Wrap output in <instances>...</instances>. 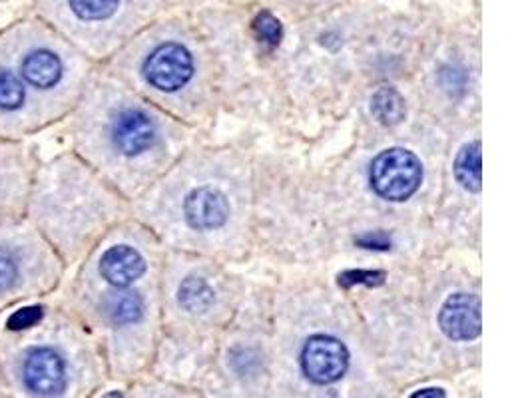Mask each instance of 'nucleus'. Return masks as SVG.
Returning a JSON list of instances; mask_svg holds the SVG:
<instances>
[{"label": "nucleus", "instance_id": "f3484780", "mask_svg": "<svg viewBox=\"0 0 532 398\" xmlns=\"http://www.w3.org/2000/svg\"><path fill=\"white\" fill-rule=\"evenodd\" d=\"M254 30L258 34L260 42H264L269 48H275L281 42V38H283V26H281V22L271 12H267V10L260 12L256 16Z\"/></svg>", "mask_w": 532, "mask_h": 398}, {"label": "nucleus", "instance_id": "39448f33", "mask_svg": "<svg viewBox=\"0 0 532 398\" xmlns=\"http://www.w3.org/2000/svg\"><path fill=\"white\" fill-rule=\"evenodd\" d=\"M28 6L76 48H92L118 30L126 0H28Z\"/></svg>", "mask_w": 532, "mask_h": 398}, {"label": "nucleus", "instance_id": "423d86ee", "mask_svg": "<svg viewBox=\"0 0 532 398\" xmlns=\"http://www.w3.org/2000/svg\"><path fill=\"white\" fill-rule=\"evenodd\" d=\"M50 124L0 48V140H32Z\"/></svg>", "mask_w": 532, "mask_h": 398}, {"label": "nucleus", "instance_id": "f8f14e48", "mask_svg": "<svg viewBox=\"0 0 532 398\" xmlns=\"http://www.w3.org/2000/svg\"><path fill=\"white\" fill-rule=\"evenodd\" d=\"M439 327L451 341H473L481 335V301L469 293L451 295L439 313Z\"/></svg>", "mask_w": 532, "mask_h": 398}, {"label": "nucleus", "instance_id": "9b49d317", "mask_svg": "<svg viewBox=\"0 0 532 398\" xmlns=\"http://www.w3.org/2000/svg\"><path fill=\"white\" fill-rule=\"evenodd\" d=\"M349 367L347 347L327 335H313L301 349V371L313 385L337 383Z\"/></svg>", "mask_w": 532, "mask_h": 398}, {"label": "nucleus", "instance_id": "4be33fe9", "mask_svg": "<svg viewBox=\"0 0 532 398\" xmlns=\"http://www.w3.org/2000/svg\"><path fill=\"white\" fill-rule=\"evenodd\" d=\"M104 398H124V395L118 393V391H114V393H110V395H106Z\"/></svg>", "mask_w": 532, "mask_h": 398}, {"label": "nucleus", "instance_id": "2eb2a0df", "mask_svg": "<svg viewBox=\"0 0 532 398\" xmlns=\"http://www.w3.org/2000/svg\"><path fill=\"white\" fill-rule=\"evenodd\" d=\"M371 112L383 126H397L405 120V98L391 86L379 88L371 98Z\"/></svg>", "mask_w": 532, "mask_h": 398}, {"label": "nucleus", "instance_id": "ddd939ff", "mask_svg": "<svg viewBox=\"0 0 532 398\" xmlns=\"http://www.w3.org/2000/svg\"><path fill=\"white\" fill-rule=\"evenodd\" d=\"M184 213L190 227L198 231H212L228 221L230 203L222 192L214 188H198L186 198Z\"/></svg>", "mask_w": 532, "mask_h": 398}, {"label": "nucleus", "instance_id": "412c9836", "mask_svg": "<svg viewBox=\"0 0 532 398\" xmlns=\"http://www.w3.org/2000/svg\"><path fill=\"white\" fill-rule=\"evenodd\" d=\"M0 398H10L8 391H6V385H4V379H2V373H0Z\"/></svg>", "mask_w": 532, "mask_h": 398}, {"label": "nucleus", "instance_id": "f257e3e1", "mask_svg": "<svg viewBox=\"0 0 532 398\" xmlns=\"http://www.w3.org/2000/svg\"><path fill=\"white\" fill-rule=\"evenodd\" d=\"M84 359L72 319L44 301L0 317V373L10 398H72Z\"/></svg>", "mask_w": 532, "mask_h": 398}, {"label": "nucleus", "instance_id": "aec40b11", "mask_svg": "<svg viewBox=\"0 0 532 398\" xmlns=\"http://www.w3.org/2000/svg\"><path fill=\"white\" fill-rule=\"evenodd\" d=\"M411 398H447V393L443 389H423L417 391Z\"/></svg>", "mask_w": 532, "mask_h": 398}, {"label": "nucleus", "instance_id": "dca6fc26", "mask_svg": "<svg viewBox=\"0 0 532 398\" xmlns=\"http://www.w3.org/2000/svg\"><path fill=\"white\" fill-rule=\"evenodd\" d=\"M214 289L202 277H186L178 289V303L188 313H206L214 305Z\"/></svg>", "mask_w": 532, "mask_h": 398}, {"label": "nucleus", "instance_id": "0eeeda50", "mask_svg": "<svg viewBox=\"0 0 532 398\" xmlns=\"http://www.w3.org/2000/svg\"><path fill=\"white\" fill-rule=\"evenodd\" d=\"M38 166L30 140H0V219L26 215Z\"/></svg>", "mask_w": 532, "mask_h": 398}, {"label": "nucleus", "instance_id": "9d476101", "mask_svg": "<svg viewBox=\"0 0 532 398\" xmlns=\"http://www.w3.org/2000/svg\"><path fill=\"white\" fill-rule=\"evenodd\" d=\"M194 76V58L190 50L178 42H162L154 46L140 62V78L154 90L174 94Z\"/></svg>", "mask_w": 532, "mask_h": 398}, {"label": "nucleus", "instance_id": "6ab92c4d", "mask_svg": "<svg viewBox=\"0 0 532 398\" xmlns=\"http://www.w3.org/2000/svg\"><path fill=\"white\" fill-rule=\"evenodd\" d=\"M357 245L365 247V249H379V251H387L391 249V237L383 231H373V233H365L357 239Z\"/></svg>", "mask_w": 532, "mask_h": 398}, {"label": "nucleus", "instance_id": "1a4fd4ad", "mask_svg": "<svg viewBox=\"0 0 532 398\" xmlns=\"http://www.w3.org/2000/svg\"><path fill=\"white\" fill-rule=\"evenodd\" d=\"M148 273L146 255L130 241L116 239L112 243L100 245L98 255L92 259L90 267L84 271L82 279L98 281L106 287H134Z\"/></svg>", "mask_w": 532, "mask_h": 398}, {"label": "nucleus", "instance_id": "4468645a", "mask_svg": "<svg viewBox=\"0 0 532 398\" xmlns=\"http://www.w3.org/2000/svg\"><path fill=\"white\" fill-rule=\"evenodd\" d=\"M455 178L467 192H481L483 188V154L481 142L467 144L455 162Z\"/></svg>", "mask_w": 532, "mask_h": 398}, {"label": "nucleus", "instance_id": "f03ea898", "mask_svg": "<svg viewBox=\"0 0 532 398\" xmlns=\"http://www.w3.org/2000/svg\"><path fill=\"white\" fill-rule=\"evenodd\" d=\"M106 215V201L88 166L74 156L40 162L24 219L70 265Z\"/></svg>", "mask_w": 532, "mask_h": 398}, {"label": "nucleus", "instance_id": "7ed1b4c3", "mask_svg": "<svg viewBox=\"0 0 532 398\" xmlns=\"http://www.w3.org/2000/svg\"><path fill=\"white\" fill-rule=\"evenodd\" d=\"M0 48L52 124L70 114L84 86L74 44L28 12L0 28Z\"/></svg>", "mask_w": 532, "mask_h": 398}, {"label": "nucleus", "instance_id": "a211bd4d", "mask_svg": "<svg viewBox=\"0 0 532 398\" xmlns=\"http://www.w3.org/2000/svg\"><path fill=\"white\" fill-rule=\"evenodd\" d=\"M385 281L383 271H363V269H351L339 275V285L341 287H353V285H369V287H379Z\"/></svg>", "mask_w": 532, "mask_h": 398}, {"label": "nucleus", "instance_id": "20e7f679", "mask_svg": "<svg viewBox=\"0 0 532 398\" xmlns=\"http://www.w3.org/2000/svg\"><path fill=\"white\" fill-rule=\"evenodd\" d=\"M64 263L24 219H0V317L44 301L62 281Z\"/></svg>", "mask_w": 532, "mask_h": 398}, {"label": "nucleus", "instance_id": "6e6552de", "mask_svg": "<svg viewBox=\"0 0 532 398\" xmlns=\"http://www.w3.org/2000/svg\"><path fill=\"white\" fill-rule=\"evenodd\" d=\"M423 182V166L419 158L405 148L381 152L369 168V184L379 198L405 201L411 198Z\"/></svg>", "mask_w": 532, "mask_h": 398}]
</instances>
